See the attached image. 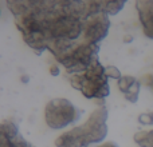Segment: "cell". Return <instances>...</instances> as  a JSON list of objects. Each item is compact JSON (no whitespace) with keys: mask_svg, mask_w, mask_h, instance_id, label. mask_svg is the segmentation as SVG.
Here are the masks:
<instances>
[{"mask_svg":"<svg viewBox=\"0 0 153 147\" xmlns=\"http://www.w3.org/2000/svg\"><path fill=\"white\" fill-rule=\"evenodd\" d=\"M105 71L106 67L95 58L83 74L70 75V84L74 90H79L86 99L105 100L110 94L109 78Z\"/></svg>","mask_w":153,"mask_h":147,"instance_id":"6da1fadb","label":"cell"},{"mask_svg":"<svg viewBox=\"0 0 153 147\" xmlns=\"http://www.w3.org/2000/svg\"><path fill=\"white\" fill-rule=\"evenodd\" d=\"M81 110L66 98H56L47 102L45 121L50 129L62 130L81 119Z\"/></svg>","mask_w":153,"mask_h":147,"instance_id":"7a4b0ae2","label":"cell"},{"mask_svg":"<svg viewBox=\"0 0 153 147\" xmlns=\"http://www.w3.org/2000/svg\"><path fill=\"white\" fill-rule=\"evenodd\" d=\"M100 46L98 44H89V43H79L71 52H69L66 56L59 59V63L65 66L67 72L70 75L74 74H83L87 70V67L91 64V62L95 58H98Z\"/></svg>","mask_w":153,"mask_h":147,"instance_id":"3957f363","label":"cell"},{"mask_svg":"<svg viewBox=\"0 0 153 147\" xmlns=\"http://www.w3.org/2000/svg\"><path fill=\"white\" fill-rule=\"evenodd\" d=\"M108 118L109 111L106 106H100L90 114L89 119L83 124H81V129L83 130L90 145L91 143H101L108 137Z\"/></svg>","mask_w":153,"mask_h":147,"instance_id":"277c9868","label":"cell"},{"mask_svg":"<svg viewBox=\"0 0 153 147\" xmlns=\"http://www.w3.org/2000/svg\"><path fill=\"white\" fill-rule=\"evenodd\" d=\"M109 29H110V19L105 12L89 16L85 20L83 42L89 44H98L108 36Z\"/></svg>","mask_w":153,"mask_h":147,"instance_id":"5b68a950","label":"cell"},{"mask_svg":"<svg viewBox=\"0 0 153 147\" xmlns=\"http://www.w3.org/2000/svg\"><path fill=\"white\" fill-rule=\"evenodd\" d=\"M90 143L81 126L74 127L59 135L55 140V147H89Z\"/></svg>","mask_w":153,"mask_h":147,"instance_id":"8992f818","label":"cell"},{"mask_svg":"<svg viewBox=\"0 0 153 147\" xmlns=\"http://www.w3.org/2000/svg\"><path fill=\"white\" fill-rule=\"evenodd\" d=\"M136 10L143 26V31L148 39H153V1H136Z\"/></svg>","mask_w":153,"mask_h":147,"instance_id":"52a82bcc","label":"cell"},{"mask_svg":"<svg viewBox=\"0 0 153 147\" xmlns=\"http://www.w3.org/2000/svg\"><path fill=\"white\" fill-rule=\"evenodd\" d=\"M20 132H19V127L15 122L10 121V119H4L0 124V137H5L13 139V138L19 137Z\"/></svg>","mask_w":153,"mask_h":147,"instance_id":"ba28073f","label":"cell"},{"mask_svg":"<svg viewBox=\"0 0 153 147\" xmlns=\"http://www.w3.org/2000/svg\"><path fill=\"white\" fill-rule=\"evenodd\" d=\"M133 140L140 147H153V130H140L133 135Z\"/></svg>","mask_w":153,"mask_h":147,"instance_id":"9c48e42d","label":"cell"},{"mask_svg":"<svg viewBox=\"0 0 153 147\" xmlns=\"http://www.w3.org/2000/svg\"><path fill=\"white\" fill-rule=\"evenodd\" d=\"M126 1L125 0H113V1H102V11L106 15H117L124 10Z\"/></svg>","mask_w":153,"mask_h":147,"instance_id":"30bf717a","label":"cell"},{"mask_svg":"<svg viewBox=\"0 0 153 147\" xmlns=\"http://www.w3.org/2000/svg\"><path fill=\"white\" fill-rule=\"evenodd\" d=\"M30 143L26 140V138L23 135H19V137L10 139V138L5 137H0V147H27Z\"/></svg>","mask_w":153,"mask_h":147,"instance_id":"8fae6325","label":"cell"},{"mask_svg":"<svg viewBox=\"0 0 153 147\" xmlns=\"http://www.w3.org/2000/svg\"><path fill=\"white\" fill-rule=\"evenodd\" d=\"M138 82V79L136 76H132V75H124L118 82H117V87L118 90L122 92V94H128V92L132 90V87L134 86L136 83Z\"/></svg>","mask_w":153,"mask_h":147,"instance_id":"7c38bea8","label":"cell"},{"mask_svg":"<svg viewBox=\"0 0 153 147\" xmlns=\"http://www.w3.org/2000/svg\"><path fill=\"white\" fill-rule=\"evenodd\" d=\"M141 82L138 80L137 83L134 84V86L132 87V90H130L128 94H125L124 96H125V99L128 100L129 103H137V100H138V96H140V90H141Z\"/></svg>","mask_w":153,"mask_h":147,"instance_id":"4fadbf2b","label":"cell"},{"mask_svg":"<svg viewBox=\"0 0 153 147\" xmlns=\"http://www.w3.org/2000/svg\"><path fill=\"white\" fill-rule=\"evenodd\" d=\"M105 74H106V76H108L109 79H114V80H117V82H118L120 79L124 76L121 74V71H120L116 66H108V67H106Z\"/></svg>","mask_w":153,"mask_h":147,"instance_id":"5bb4252c","label":"cell"},{"mask_svg":"<svg viewBox=\"0 0 153 147\" xmlns=\"http://www.w3.org/2000/svg\"><path fill=\"white\" fill-rule=\"evenodd\" d=\"M137 121H138V123L143 124V126H153V111L140 114Z\"/></svg>","mask_w":153,"mask_h":147,"instance_id":"9a60e30c","label":"cell"},{"mask_svg":"<svg viewBox=\"0 0 153 147\" xmlns=\"http://www.w3.org/2000/svg\"><path fill=\"white\" fill-rule=\"evenodd\" d=\"M140 82L143 86L148 87V88L153 92V74H146V75H144L143 78L140 79Z\"/></svg>","mask_w":153,"mask_h":147,"instance_id":"2e32d148","label":"cell"},{"mask_svg":"<svg viewBox=\"0 0 153 147\" xmlns=\"http://www.w3.org/2000/svg\"><path fill=\"white\" fill-rule=\"evenodd\" d=\"M48 72H50L51 76H58L61 74V68H59L58 64H51L50 68H48Z\"/></svg>","mask_w":153,"mask_h":147,"instance_id":"e0dca14e","label":"cell"},{"mask_svg":"<svg viewBox=\"0 0 153 147\" xmlns=\"http://www.w3.org/2000/svg\"><path fill=\"white\" fill-rule=\"evenodd\" d=\"M133 40H134V37H133V35H130V34H126L124 36V39H122V42L125 43V44H128V43H132Z\"/></svg>","mask_w":153,"mask_h":147,"instance_id":"ac0fdd59","label":"cell"},{"mask_svg":"<svg viewBox=\"0 0 153 147\" xmlns=\"http://www.w3.org/2000/svg\"><path fill=\"white\" fill-rule=\"evenodd\" d=\"M97 147H120L117 143H114V142H103V143H101L100 146H97Z\"/></svg>","mask_w":153,"mask_h":147,"instance_id":"d6986e66","label":"cell"},{"mask_svg":"<svg viewBox=\"0 0 153 147\" xmlns=\"http://www.w3.org/2000/svg\"><path fill=\"white\" fill-rule=\"evenodd\" d=\"M20 82H22V83H28V82H30V76L28 75H22L20 76Z\"/></svg>","mask_w":153,"mask_h":147,"instance_id":"ffe728a7","label":"cell"},{"mask_svg":"<svg viewBox=\"0 0 153 147\" xmlns=\"http://www.w3.org/2000/svg\"><path fill=\"white\" fill-rule=\"evenodd\" d=\"M27 147H36V146H34V145H31V143H30V145L27 146Z\"/></svg>","mask_w":153,"mask_h":147,"instance_id":"44dd1931","label":"cell"}]
</instances>
